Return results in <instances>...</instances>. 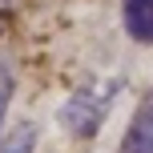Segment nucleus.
Returning a JSON list of instances; mask_svg holds the SVG:
<instances>
[{"label":"nucleus","instance_id":"4","mask_svg":"<svg viewBox=\"0 0 153 153\" xmlns=\"http://www.w3.org/2000/svg\"><path fill=\"white\" fill-rule=\"evenodd\" d=\"M0 153H36V125L20 121L8 133H0Z\"/></svg>","mask_w":153,"mask_h":153},{"label":"nucleus","instance_id":"1","mask_svg":"<svg viewBox=\"0 0 153 153\" xmlns=\"http://www.w3.org/2000/svg\"><path fill=\"white\" fill-rule=\"evenodd\" d=\"M117 89H121V81L85 85V89H76L73 97L61 105V125L73 133V137H97L101 125H105V117H109V109H113Z\"/></svg>","mask_w":153,"mask_h":153},{"label":"nucleus","instance_id":"5","mask_svg":"<svg viewBox=\"0 0 153 153\" xmlns=\"http://www.w3.org/2000/svg\"><path fill=\"white\" fill-rule=\"evenodd\" d=\"M8 101H12V73L0 65V125H4V109H8Z\"/></svg>","mask_w":153,"mask_h":153},{"label":"nucleus","instance_id":"2","mask_svg":"<svg viewBox=\"0 0 153 153\" xmlns=\"http://www.w3.org/2000/svg\"><path fill=\"white\" fill-rule=\"evenodd\" d=\"M121 153H153V89L145 93V101H141L137 113H133Z\"/></svg>","mask_w":153,"mask_h":153},{"label":"nucleus","instance_id":"3","mask_svg":"<svg viewBox=\"0 0 153 153\" xmlns=\"http://www.w3.org/2000/svg\"><path fill=\"white\" fill-rule=\"evenodd\" d=\"M121 20L137 45H153V0H121Z\"/></svg>","mask_w":153,"mask_h":153},{"label":"nucleus","instance_id":"6","mask_svg":"<svg viewBox=\"0 0 153 153\" xmlns=\"http://www.w3.org/2000/svg\"><path fill=\"white\" fill-rule=\"evenodd\" d=\"M8 12H12V0H0V32H4V24H8Z\"/></svg>","mask_w":153,"mask_h":153}]
</instances>
